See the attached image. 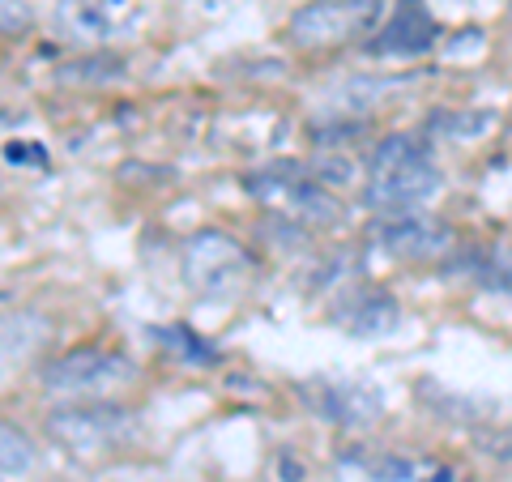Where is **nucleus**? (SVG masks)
<instances>
[{"label": "nucleus", "instance_id": "7ed1b4c3", "mask_svg": "<svg viewBox=\"0 0 512 482\" xmlns=\"http://www.w3.org/2000/svg\"><path fill=\"white\" fill-rule=\"evenodd\" d=\"M43 431L73 457H103L120 448L137 431L133 410L111 406V401H82V406H60L47 414Z\"/></svg>", "mask_w": 512, "mask_h": 482}, {"label": "nucleus", "instance_id": "f257e3e1", "mask_svg": "<svg viewBox=\"0 0 512 482\" xmlns=\"http://www.w3.org/2000/svg\"><path fill=\"white\" fill-rule=\"evenodd\" d=\"M444 175L431 158L427 141L414 133H393L372 150L367 163V184H363V205L376 210L380 218L393 214H414L440 192Z\"/></svg>", "mask_w": 512, "mask_h": 482}, {"label": "nucleus", "instance_id": "0eeeda50", "mask_svg": "<svg viewBox=\"0 0 512 482\" xmlns=\"http://www.w3.org/2000/svg\"><path fill=\"white\" fill-rule=\"evenodd\" d=\"M248 265H252L248 248L239 244L235 235L218 231V227H205L184 244V282L197 295L235 291V286L244 282Z\"/></svg>", "mask_w": 512, "mask_h": 482}, {"label": "nucleus", "instance_id": "412c9836", "mask_svg": "<svg viewBox=\"0 0 512 482\" xmlns=\"http://www.w3.org/2000/svg\"><path fill=\"white\" fill-rule=\"evenodd\" d=\"M508 18H512V5H508Z\"/></svg>", "mask_w": 512, "mask_h": 482}, {"label": "nucleus", "instance_id": "423d86ee", "mask_svg": "<svg viewBox=\"0 0 512 482\" xmlns=\"http://www.w3.org/2000/svg\"><path fill=\"white\" fill-rule=\"evenodd\" d=\"M299 401L308 406L320 423L363 431L384 414V397L376 384L355 376H308L299 380Z\"/></svg>", "mask_w": 512, "mask_h": 482}, {"label": "nucleus", "instance_id": "4468645a", "mask_svg": "<svg viewBox=\"0 0 512 482\" xmlns=\"http://www.w3.org/2000/svg\"><path fill=\"white\" fill-rule=\"evenodd\" d=\"M367 482H453V474L440 461L423 457H372L363 465Z\"/></svg>", "mask_w": 512, "mask_h": 482}, {"label": "nucleus", "instance_id": "39448f33", "mask_svg": "<svg viewBox=\"0 0 512 482\" xmlns=\"http://www.w3.org/2000/svg\"><path fill=\"white\" fill-rule=\"evenodd\" d=\"M137 380V363L120 355V350H69V355L52 359L39 372V384L47 393L60 397H99L107 389H120V384Z\"/></svg>", "mask_w": 512, "mask_h": 482}, {"label": "nucleus", "instance_id": "dca6fc26", "mask_svg": "<svg viewBox=\"0 0 512 482\" xmlns=\"http://www.w3.org/2000/svg\"><path fill=\"white\" fill-rule=\"evenodd\" d=\"M116 77H124V56H116V52H90V56H77L56 69V82H64V86H107V82H116Z\"/></svg>", "mask_w": 512, "mask_h": 482}, {"label": "nucleus", "instance_id": "20e7f679", "mask_svg": "<svg viewBox=\"0 0 512 482\" xmlns=\"http://www.w3.org/2000/svg\"><path fill=\"white\" fill-rule=\"evenodd\" d=\"M380 13H384V0H308L303 9L291 13L286 39L295 47H308V52L342 47V43L372 35Z\"/></svg>", "mask_w": 512, "mask_h": 482}, {"label": "nucleus", "instance_id": "a211bd4d", "mask_svg": "<svg viewBox=\"0 0 512 482\" xmlns=\"http://www.w3.org/2000/svg\"><path fill=\"white\" fill-rule=\"evenodd\" d=\"M30 465H35V440L22 427L0 423V474L18 478V474H30Z\"/></svg>", "mask_w": 512, "mask_h": 482}, {"label": "nucleus", "instance_id": "9b49d317", "mask_svg": "<svg viewBox=\"0 0 512 482\" xmlns=\"http://www.w3.org/2000/svg\"><path fill=\"white\" fill-rule=\"evenodd\" d=\"M397 299L389 291H380V286H367V291H355L346 303H338V312H333V320L355 333V337H380L397 329Z\"/></svg>", "mask_w": 512, "mask_h": 482}, {"label": "nucleus", "instance_id": "f3484780", "mask_svg": "<svg viewBox=\"0 0 512 482\" xmlns=\"http://www.w3.org/2000/svg\"><path fill=\"white\" fill-rule=\"evenodd\" d=\"M150 337H158L175 359H184L192 367H214L218 363V350L205 342V337L197 329H188V325H163V329H150Z\"/></svg>", "mask_w": 512, "mask_h": 482}, {"label": "nucleus", "instance_id": "6e6552de", "mask_svg": "<svg viewBox=\"0 0 512 482\" xmlns=\"http://www.w3.org/2000/svg\"><path fill=\"white\" fill-rule=\"evenodd\" d=\"M372 244L393 261L427 265L457 252V231L436 214H393L372 227Z\"/></svg>", "mask_w": 512, "mask_h": 482}, {"label": "nucleus", "instance_id": "f03ea898", "mask_svg": "<svg viewBox=\"0 0 512 482\" xmlns=\"http://www.w3.org/2000/svg\"><path fill=\"white\" fill-rule=\"evenodd\" d=\"M244 188L256 201H265L269 210H278V218L295 222V227L325 231V227H338L342 222V201L333 197L316 175H308L295 163H274L265 171H252Z\"/></svg>", "mask_w": 512, "mask_h": 482}, {"label": "nucleus", "instance_id": "9d476101", "mask_svg": "<svg viewBox=\"0 0 512 482\" xmlns=\"http://www.w3.org/2000/svg\"><path fill=\"white\" fill-rule=\"evenodd\" d=\"M440 39L436 18L427 13L423 0H397L393 18L384 22L380 35L367 43L372 56H393V60H410V56H427Z\"/></svg>", "mask_w": 512, "mask_h": 482}, {"label": "nucleus", "instance_id": "6ab92c4d", "mask_svg": "<svg viewBox=\"0 0 512 482\" xmlns=\"http://www.w3.org/2000/svg\"><path fill=\"white\" fill-rule=\"evenodd\" d=\"M35 26V9L26 0H0V35H26Z\"/></svg>", "mask_w": 512, "mask_h": 482}, {"label": "nucleus", "instance_id": "ddd939ff", "mask_svg": "<svg viewBox=\"0 0 512 482\" xmlns=\"http://www.w3.org/2000/svg\"><path fill=\"white\" fill-rule=\"evenodd\" d=\"M453 269H457V273H466L470 282L487 286V291L512 295V248H508V244H495V248H470L466 256H457Z\"/></svg>", "mask_w": 512, "mask_h": 482}, {"label": "nucleus", "instance_id": "f8f14e48", "mask_svg": "<svg viewBox=\"0 0 512 482\" xmlns=\"http://www.w3.org/2000/svg\"><path fill=\"white\" fill-rule=\"evenodd\" d=\"M52 337V325L43 316H30V312H18V316H5L0 320V376H9L18 363H26L35 355V346Z\"/></svg>", "mask_w": 512, "mask_h": 482}, {"label": "nucleus", "instance_id": "2eb2a0df", "mask_svg": "<svg viewBox=\"0 0 512 482\" xmlns=\"http://www.w3.org/2000/svg\"><path fill=\"white\" fill-rule=\"evenodd\" d=\"M495 128V111H483V107H461V111H436V116L427 120V137L436 141H478Z\"/></svg>", "mask_w": 512, "mask_h": 482}, {"label": "nucleus", "instance_id": "1a4fd4ad", "mask_svg": "<svg viewBox=\"0 0 512 482\" xmlns=\"http://www.w3.org/2000/svg\"><path fill=\"white\" fill-rule=\"evenodd\" d=\"M133 0H56L52 22L69 43H107L137 26Z\"/></svg>", "mask_w": 512, "mask_h": 482}, {"label": "nucleus", "instance_id": "aec40b11", "mask_svg": "<svg viewBox=\"0 0 512 482\" xmlns=\"http://www.w3.org/2000/svg\"><path fill=\"white\" fill-rule=\"evenodd\" d=\"M504 457H508V461H512V448H504Z\"/></svg>", "mask_w": 512, "mask_h": 482}]
</instances>
